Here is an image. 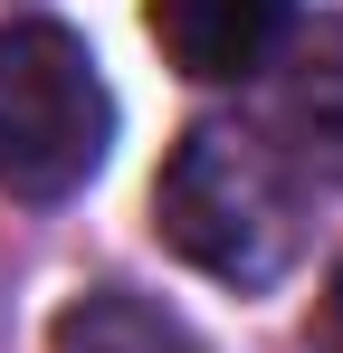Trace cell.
Instances as JSON below:
<instances>
[{"label":"cell","instance_id":"cell-4","mask_svg":"<svg viewBox=\"0 0 343 353\" xmlns=\"http://www.w3.org/2000/svg\"><path fill=\"white\" fill-rule=\"evenodd\" d=\"M277 124H286V163H315L324 181H343V19L295 29V48L277 67Z\"/></svg>","mask_w":343,"mask_h":353},{"label":"cell","instance_id":"cell-1","mask_svg":"<svg viewBox=\"0 0 343 353\" xmlns=\"http://www.w3.org/2000/svg\"><path fill=\"white\" fill-rule=\"evenodd\" d=\"M153 230L220 287H277L305 248V191L267 134L200 115L153 181Z\"/></svg>","mask_w":343,"mask_h":353},{"label":"cell","instance_id":"cell-5","mask_svg":"<svg viewBox=\"0 0 343 353\" xmlns=\"http://www.w3.org/2000/svg\"><path fill=\"white\" fill-rule=\"evenodd\" d=\"M48 353H200V344L172 325L163 305H143V296H124V287H96V296H76L57 315Z\"/></svg>","mask_w":343,"mask_h":353},{"label":"cell","instance_id":"cell-2","mask_svg":"<svg viewBox=\"0 0 343 353\" xmlns=\"http://www.w3.org/2000/svg\"><path fill=\"white\" fill-rule=\"evenodd\" d=\"M114 96L96 77V48L57 19L0 29V191L10 201H67L105 172Z\"/></svg>","mask_w":343,"mask_h":353},{"label":"cell","instance_id":"cell-3","mask_svg":"<svg viewBox=\"0 0 343 353\" xmlns=\"http://www.w3.org/2000/svg\"><path fill=\"white\" fill-rule=\"evenodd\" d=\"M286 10L295 0H153V39L181 77H248V67L277 58Z\"/></svg>","mask_w":343,"mask_h":353},{"label":"cell","instance_id":"cell-6","mask_svg":"<svg viewBox=\"0 0 343 353\" xmlns=\"http://www.w3.org/2000/svg\"><path fill=\"white\" fill-rule=\"evenodd\" d=\"M324 344L343 353V268H334V287H324Z\"/></svg>","mask_w":343,"mask_h":353}]
</instances>
